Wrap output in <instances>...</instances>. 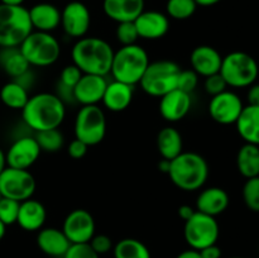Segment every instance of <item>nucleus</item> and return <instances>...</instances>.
<instances>
[{"instance_id":"nucleus-44","label":"nucleus","mask_w":259,"mask_h":258,"mask_svg":"<svg viewBox=\"0 0 259 258\" xmlns=\"http://www.w3.org/2000/svg\"><path fill=\"white\" fill-rule=\"evenodd\" d=\"M247 100L248 105L259 106V83H253L248 88L247 93Z\"/></svg>"},{"instance_id":"nucleus-46","label":"nucleus","mask_w":259,"mask_h":258,"mask_svg":"<svg viewBox=\"0 0 259 258\" xmlns=\"http://www.w3.org/2000/svg\"><path fill=\"white\" fill-rule=\"evenodd\" d=\"M195 212H196V209L192 206H190V205H181V206L179 207V210H177V214H179V217L181 218L184 222L189 220L190 218L195 214Z\"/></svg>"},{"instance_id":"nucleus-49","label":"nucleus","mask_w":259,"mask_h":258,"mask_svg":"<svg viewBox=\"0 0 259 258\" xmlns=\"http://www.w3.org/2000/svg\"><path fill=\"white\" fill-rule=\"evenodd\" d=\"M197 4V7H212V5L218 4V3H220L222 0H195Z\"/></svg>"},{"instance_id":"nucleus-8","label":"nucleus","mask_w":259,"mask_h":258,"mask_svg":"<svg viewBox=\"0 0 259 258\" xmlns=\"http://www.w3.org/2000/svg\"><path fill=\"white\" fill-rule=\"evenodd\" d=\"M20 52L29 66L48 67L55 65L61 56V45L52 33L33 30L19 46Z\"/></svg>"},{"instance_id":"nucleus-18","label":"nucleus","mask_w":259,"mask_h":258,"mask_svg":"<svg viewBox=\"0 0 259 258\" xmlns=\"http://www.w3.org/2000/svg\"><path fill=\"white\" fill-rule=\"evenodd\" d=\"M134 24L139 38L143 39H161L169 30V19L167 14L157 10H143L134 20Z\"/></svg>"},{"instance_id":"nucleus-5","label":"nucleus","mask_w":259,"mask_h":258,"mask_svg":"<svg viewBox=\"0 0 259 258\" xmlns=\"http://www.w3.org/2000/svg\"><path fill=\"white\" fill-rule=\"evenodd\" d=\"M32 32L27 8L0 4V48L19 47Z\"/></svg>"},{"instance_id":"nucleus-19","label":"nucleus","mask_w":259,"mask_h":258,"mask_svg":"<svg viewBox=\"0 0 259 258\" xmlns=\"http://www.w3.org/2000/svg\"><path fill=\"white\" fill-rule=\"evenodd\" d=\"M222 62L223 56L220 55L219 51L207 45L197 46L190 56L191 70L202 77L219 73Z\"/></svg>"},{"instance_id":"nucleus-42","label":"nucleus","mask_w":259,"mask_h":258,"mask_svg":"<svg viewBox=\"0 0 259 258\" xmlns=\"http://www.w3.org/2000/svg\"><path fill=\"white\" fill-rule=\"evenodd\" d=\"M89 151V146L86 143H83L80 139H73L70 142L67 147V153L71 158L73 159H81L82 157L86 156Z\"/></svg>"},{"instance_id":"nucleus-52","label":"nucleus","mask_w":259,"mask_h":258,"mask_svg":"<svg viewBox=\"0 0 259 258\" xmlns=\"http://www.w3.org/2000/svg\"><path fill=\"white\" fill-rule=\"evenodd\" d=\"M5 232H7V227H5V225L3 224L2 222H0V240H2L3 238H4Z\"/></svg>"},{"instance_id":"nucleus-1","label":"nucleus","mask_w":259,"mask_h":258,"mask_svg":"<svg viewBox=\"0 0 259 258\" xmlns=\"http://www.w3.org/2000/svg\"><path fill=\"white\" fill-rule=\"evenodd\" d=\"M66 118V104L52 93H38L29 96L22 109L25 126L33 132L60 128Z\"/></svg>"},{"instance_id":"nucleus-4","label":"nucleus","mask_w":259,"mask_h":258,"mask_svg":"<svg viewBox=\"0 0 259 258\" xmlns=\"http://www.w3.org/2000/svg\"><path fill=\"white\" fill-rule=\"evenodd\" d=\"M149 62L148 53L142 46H121L114 52L110 75L113 80L134 86L139 83Z\"/></svg>"},{"instance_id":"nucleus-21","label":"nucleus","mask_w":259,"mask_h":258,"mask_svg":"<svg viewBox=\"0 0 259 258\" xmlns=\"http://www.w3.org/2000/svg\"><path fill=\"white\" fill-rule=\"evenodd\" d=\"M229 195L224 189L218 186L206 187L196 199V211L217 218L229 206Z\"/></svg>"},{"instance_id":"nucleus-22","label":"nucleus","mask_w":259,"mask_h":258,"mask_svg":"<svg viewBox=\"0 0 259 258\" xmlns=\"http://www.w3.org/2000/svg\"><path fill=\"white\" fill-rule=\"evenodd\" d=\"M133 96L134 86L113 80L108 82L101 103L109 111L119 113L129 108L133 101Z\"/></svg>"},{"instance_id":"nucleus-25","label":"nucleus","mask_w":259,"mask_h":258,"mask_svg":"<svg viewBox=\"0 0 259 258\" xmlns=\"http://www.w3.org/2000/svg\"><path fill=\"white\" fill-rule=\"evenodd\" d=\"M37 245L50 257H63L71 245L62 229L48 227L42 228L37 235Z\"/></svg>"},{"instance_id":"nucleus-12","label":"nucleus","mask_w":259,"mask_h":258,"mask_svg":"<svg viewBox=\"0 0 259 258\" xmlns=\"http://www.w3.org/2000/svg\"><path fill=\"white\" fill-rule=\"evenodd\" d=\"M244 104L234 91L225 90L211 96L209 103V114L214 121L222 125H232L237 123Z\"/></svg>"},{"instance_id":"nucleus-32","label":"nucleus","mask_w":259,"mask_h":258,"mask_svg":"<svg viewBox=\"0 0 259 258\" xmlns=\"http://www.w3.org/2000/svg\"><path fill=\"white\" fill-rule=\"evenodd\" d=\"M34 138L39 146L40 151L48 152V153L58 152L65 144V137L58 128L37 132L34 134Z\"/></svg>"},{"instance_id":"nucleus-53","label":"nucleus","mask_w":259,"mask_h":258,"mask_svg":"<svg viewBox=\"0 0 259 258\" xmlns=\"http://www.w3.org/2000/svg\"><path fill=\"white\" fill-rule=\"evenodd\" d=\"M230 258H244V257H230Z\"/></svg>"},{"instance_id":"nucleus-34","label":"nucleus","mask_w":259,"mask_h":258,"mask_svg":"<svg viewBox=\"0 0 259 258\" xmlns=\"http://www.w3.org/2000/svg\"><path fill=\"white\" fill-rule=\"evenodd\" d=\"M243 201L250 211L259 212V176L247 179L242 190Z\"/></svg>"},{"instance_id":"nucleus-35","label":"nucleus","mask_w":259,"mask_h":258,"mask_svg":"<svg viewBox=\"0 0 259 258\" xmlns=\"http://www.w3.org/2000/svg\"><path fill=\"white\" fill-rule=\"evenodd\" d=\"M20 202L17 200L2 197L0 199V222L8 227L17 223Z\"/></svg>"},{"instance_id":"nucleus-24","label":"nucleus","mask_w":259,"mask_h":258,"mask_svg":"<svg viewBox=\"0 0 259 258\" xmlns=\"http://www.w3.org/2000/svg\"><path fill=\"white\" fill-rule=\"evenodd\" d=\"M29 12L33 30L51 33L61 25V10L50 3H39L33 5Z\"/></svg>"},{"instance_id":"nucleus-3","label":"nucleus","mask_w":259,"mask_h":258,"mask_svg":"<svg viewBox=\"0 0 259 258\" xmlns=\"http://www.w3.org/2000/svg\"><path fill=\"white\" fill-rule=\"evenodd\" d=\"M209 163L196 152H182L169 164L168 176L172 184L184 191L200 190L209 179Z\"/></svg>"},{"instance_id":"nucleus-36","label":"nucleus","mask_w":259,"mask_h":258,"mask_svg":"<svg viewBox=\"0 0 259 258\" xmlns=\"http://www.w3.org/2000/svg\"><path fill=\"white\" fill-rule=\"evenodd\" d=\"M115 37L121 46L136 45L139 35L134 22H123L118 23L115 30Z\"/></svg>"},{"instance_id":"nucleus-48","label":"nucleus","mask_w":259,"mask_h":258,"mask_svg":"<svg viewBox=\"0 0 259 258\" xmlns=\"http://www.w3.org/2000/svg\"><path fill=\"white\" fill-rule=\"evenodd\" d=\"M169 164H171V161H168V159L162 158L161 161L158 162V169L161 172H163V174H168Z\"/></svg>"},{"instance_id":"nucleus-33","label":"nucleus","mask_w":259,"mask_h":258,"mask_svg":"<svg viewBox=\"0 0 259 258\" xmlns=\"http://www.w3.org/2000/svg\"><path fill=\"white\" fill-rule=\"evenodd\" d=\"M197 4L195 0H168L166 4L167 17L176 20H186L195 14Z\"/></svg>"},{"instance_id":"nucleus-6","label":"nucleus","mask_w":259,"mask_h":258,"mask_svg":"<svg viewBox=\"0 0 259 258\" xmlns=\"http://www.w3.org/2000/svg\"><path fill=\"white\" fill-rule=\"evenodd\" d=\"M181 67L175 61L159 60L149 62L144 71L139 85L149 96L162 98L169 91L177 89V80Z\"/></svg>"},{"instance_id":"nucleus-51","label":"nucleus","mask_w":259,"mask_h":258,"mask_svg":"<svg viewBox=\"0 0 259 258\" xmlns=\"http://www.w3.org/2000/svg\"><path fill=\"white\" fill-rule=\"evenodd\" d=\"M25 0H0V4L5 5H23Z\"/></svg>"},{"instance_id":"nucleus-43","label":"nucleus","mask_w":259,"mask_h":258,"mask_svg":"<svg viewBox=\"0 0 259 258\" xmlns=\"http://www.w3.org/2000/svg\"><path fill=\"white\" fill-rule=\"evenodd\" d=\"M14 81H17L18 83H20V85H22L23 88L27 89V90L29 91L30 89L33 88V85H34L35 76H34V73H33L32 71H30V68H29V70H28L27 72H24V73H23V75H20L19 77L14 78Z\"/></svg>"},{"instance_id":"nucleus-16","label":"nucleus","mask_w":259,"mask_h":258,"mask_svg":"<svg viewBox=\"0 0 259 258\" xmlns=\"http://www.w3.org/2000/svg\"><path fill=\"white\" fill-rule=\"evenodd\" d=\"M108 82L106 76L83 73L82 77L73 88L75 103L80 104L81 106L99 105L103 100Z\"/></svg>"},{"instance_id":"nucleus-38","label":"nucleus","mask_w":259,"mask_h":258,"mask_svg":"<svg viewBox=\"0 0 259 258\" xmlns=\"http://www.w3.org/2000/svg\"><path fill=\"white\" fill-rule=\"evenodd\" d=\"M82 75L83 73L81 72L80 68L76 65H73V63H71V65L65 66L62 68V71L60 73V81H58V83L66 86V88L73 89L76 86V83L80 81V78L82 77Z\"/></svg>"},{"instance_id":"nucleus-27","label":"nucleus","mask_w":259,"mask_h":258,"mask_svg":"<svg viewBox=\"0 0 259 258\" xmlns=\"http://www.w3.org/2000/svg\"><path fill=\"white\" fill-rule=\"evenodd\" d=\"M157 149L162 158L172 161L184 152V139L175 126H164L157 134Z\"/></svg>"},{"instance_id":"nucleus-39","label":"nucleus","mask_w":259,"mask_h":258,"mask_svg":"<svg viewBox=\"0 0 259 258\" xmlns=\"http://www.w3.org/2000/svg\"><path fill=\"white\" fill-rule=\"evenodd\" d=\"M62 258H100L89 243L71 244Z\"/></svg>"},{"instance_id":"nucleus-45","label":"nucleus","mask_w":259,"mask_h":258,"mask_svg":"<svg viewBox=\"0 0 259 258\" xmlns=\"http://www.w3.org/2000/svg\"><path fill=\"white\" fill-rule=\"evenodd\" d=\"M199 252L201 254V258H222V249L220 247H218V244H211L209 247L202 248Z\"/></svg>"},{"instance_id":"nucleus-20","label":"nucleus","mask_w":259,"mask_h":258,"mask_svg":"<svg viewBox=\"0 0 259 258\" xmlns=\"http://www.w3.org/2000/svg\"><path fill=\"white\" fill-rule=\"evenodd\" d=\"M47 219V210L38 200L30 199L20 202L17 224L25 232H38L45 225Z\"/></svg>"},{"instance_id":"nucleus-13","label":"nucleus","mask_w":259,"mask_h":258,"mask_svg":"<svg viewBox=\"0 0 259 258\" xmlns=\"http://www.w3.org/2000/svg\"><path fill=\"white\" fill-rule=\"evenodd\" d=\"M95 219L85 209H75L66 215L62 224V232L71 244L89 243L95 235Z\"/></svg>"},{"instance_id":"nucleus-40","label":"nucleus","mask_w":259,"mask_h":258,"mask_svg":"<svg viewBox=\"0 0 259 258\" xmlns=\"http://www.w3.org/2000/svg\"><path fill=\"white\" fill-rule=\"evenodd\" d=\"M204 89L210 96H215L218 94L223 93V91L228 90V85L220 73H215V75L205 77Z\"/></svg>"},{"instance_id":"nucleus-10","label":"nucleus","mask_w":259,"mask_h":258,"mask_svg":"<svg viewBox=\"0 0 259 258\" xmlns=\"http://www.w3.org/2000/svg\"><path fill=\"white\" fill-rule=\"evenodd\" d=\"M219 235V223L214 217L196 211L185 222L184 237L192 249L201 250L202 248L217 244Z\"/></svg>"},{"instance_id":"nucleus-47","label":"nucleus","mask_w":259,"mask_h":258,"mask_svg":"<svg viewBox=\"0 0 259 258\" xmlns=\"http://www.w3.org/2000/svg\"><path fill=\"white\" fill-rule=\"evenodd\" d=\"M176 258H201V254H200L199 250L190 248V249H186L180 253Z\"/></svg>"},{"instance_id":"nucleus-26","label":"nucleus","mask_w":259,"mask_h":258,"mask_svg":"<svg viewBox=\"0 0 259 258\" xmlns=\"http://www.w3.org/2000/svg\"><path fill=\"white\" fill-rule=\"evenodd\" d=\"M235 126L245 143L259 146V106H244Z\"/></svg>"},{"instance_id":"nucleus-11","label":"nucleus","mask_w":259,"mask_h":258,"mask_svg":"<svg viewBox=\"0 0 259 258\" xmlns=\"http://www.w3.org/2000/svg\"><path fill=\"white\" fill-rule=\"evenodd\" d=\"M35 189L37 182L28 169L7 166L0 174V194L3 197L22 202L33 197Z\"/></svg>"},{"instance_id":"nucleus-29","label":"nucleus","mask_w":259,"mask_h":258,"mask_svg":"<svg viewBox=\"0 0 259 258\" xmlns=\"http://www.w3.org/2000/svg\"><path fill=\"white\" fill-rule=\"evenodd\" d=\"M237 167L245 179L259 176V146L244 143L237 154Z\"/></svg>"},{"instance_id":"nucleus-9","label":"nucleus","mask_w":259,"mask_h":258,"mask_svg":"<svg viewBox=\"0 0 259 258\" xmlns=\"http://www.w3.org/2000/svg\"><path fill=\"white\" fill-rule=\"evenodd\" d=\"M106 116L99 105H86L78 109L73 124L75 138L89 147L98 146L106 136Z\"/></svg>"},{"instance_id":"nucleus-2","label":"nucleus","mask_w":259,"mask_h":258,"mask_svg":"<svg viewBox=\"0 0 259 258\" xmlns=\"http://www.w3.org/2000/svg\"><path fill=\"white\" fill-rule=\"evenodd\" d=\"M114 52L110 43L103 38L82 37L73 45L71 58L82 73L108 76L110 75Z\"/></svg>"},{"instance_id":"nucleus-28","label":"nucleus","mask_w":259,"mask_h":258,"mask_svg":"<svg viewBox=\"0 0 259 258\" xmlns=\"http://www.w3.org/2000/svg\"><path fill=\"white\" fill-rule=\"evenodd\" d=\"M0 67L14 80L30 68L19 47L0 48Z\"/></svg>"},{"instance_id":"nucleus-31","label":"nucleus","mask_w":259,"mask_h":258,"mask_svg":"<svg viewBox=\"0 0 259 258\" xmlns=\"http://www.w3.org/2000/svg\"><path fill=\"white\" fill-rule=\"evenodd\" d=\"M114 258H151V252L143 242L124 238L113 247Z\"/></svg>"},{"instance_id":"nucleus-14","label":"nucleus","mask_w":259,"mask_h":258,"mask_svg":"<svg viewBox=\"0 0 259 258\" xmlns=\"http://www.w3.org/2000/svg\"><path fill=\"white\" fill-rule=\"evenodd\" d=\"M91 25V14L89 8L81 2H71L61 12V27L71 38L86 37Z\"/></svg>"},{"instance_id":"nucleus-37","label":"nucleus","mask_w":259,"mask_h":258,"mask_svg":"<svg viewBox=\"0 0 259 258\" xmlns=\"http://www.w3.org/2000/svg\"><path fill=\"white\" fill-rule=\"evenodd\" d=\"M200 76L194 70H182L177 80V89L191 95L199 85Z\"/></svg>"},{"instance_id":"nucleus-17","label":"nucleus","mask_w":259,"mask_h":258,"mask_svg":"<svg viewBox=\"0 0 259 258\" xmlns=\"http://www.w3.org/2000/svg\"><path fill=\"white\" fill-rule=\"evenodd\" d=\"M192 106L191 95L175 89L159 98V114L168 123H177L190 113Z\"/></svg>"},{"instance_id":"nucleus-23","label":"nucleus","mask_w":259,"mask_h":258,"mask_svg":"<svg viewBox=\"0 0 259 258\" xmlns=\"http://www.w3.org/2000/svg\"><path fill=\"white\" fill-rule=\"evenodd\" d=\"M103 10L116 23L134 22L144 10V0H104Z\"/></svg>"},{"instance_id":"nucleus-54","label":"nucleus","mask_w":259,"mask_h":258,"mask_svg":"<svg viewBox=\"0 0 259 258\" xmlns=\"http://www.w3.org/2000/svg\"><path fill=\"white\" fill-rule=\"evenodd\" d=\"M2 197H3V196H2V194H0V199H2Z\"/></svg>"},{"instance_id":"nucleus-15","label":"nucleus","mask_w":259,"mask_h":258,"mask_svg":"<svg viewBox=\"0 0 259 258\" xmlns=\"http://www.w3.org/2000/svg\"><path fill=\"white\" fill-rule=\"evenodd\" d=\"M40 151L34 136H23L15 139L5 152L7 164L9 167L28 169L39 158Z\"/></svg>"},{"instance_id":"nucleus-41","label":"nucleus","mask_w":259,"mask_h":258,"mask_svg":"<svg viewBox=\"0 0 259 258\" xmlns=\"http://www.w3.org/2000/svg\"><path fill=\"white\" fill-rule=\"evenodd\" d=\"M89 244L91 245V248H93L99 255L110 252V250H113V247H114L110 238L105 234H95L93 238H91Z\"/></svg>"},{"instance_id":"nucleus-7","label":"nucleus","mask_w":259,"mask_h":258,"mask_svg":"<svg viewBox=\"0 0 259 258\" xmlns=\"http://www.w3.org/2000/svg\"><path fill=\"white\" fill-rule=\"evenodd\" d=\"M219 73L225 80L228 88L244 89L257 81L259 66L253 56L242 51H234L223 57Z\"/></svg>"},{"instance_id":"nucleus-30","label":"nucleus","mask_w":259,"mask_h":258,"mask_svg":"<svg viewBox=\"0 0 259 258\" xmlns=\"http://www.w3.org/2000/svg\"><path fill=\"white\" fill-rule=\"evenodd\" d=\"M29 99V91L17 81L12 80L0 89V100L7 108L22 110Z\"/></svg>"},{"instance_id":"nucleus-50","label":"nucleus","mask_w":259,"mask_h":258,"mask_svg":"<svg viewBox=\"0 0 259 258\" xmlns=\"http://www.w3.org/2000/svg\"><path fill=\"white\" fill-rule=\"evenodd\" d=\"M7 166L8 164H7V157H5V152L0 148V174L4 171L5 167Z\"/></svg>"}]
</instances>
